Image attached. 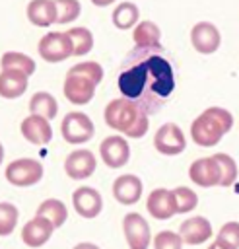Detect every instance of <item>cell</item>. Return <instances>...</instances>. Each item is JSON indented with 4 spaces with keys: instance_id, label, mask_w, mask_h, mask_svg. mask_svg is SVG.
I'll use <instances>...</instances> for the list:
<instances>
[{
    "instance_id": "ba28073f",
    "label": "cell",
    "mask_w": 239,
    "mask_h": 249,
    "mask_svg": "<svg viewBox=\"0 0 239 249\" xmlns=\"http://www.w3.org/2000/svg\"><path fill=\"white\" fill-rule=\"evenodd\" d=\"M154 146L159 154L177 156L187 148V140H185L183 130L175 123H165L157 128V132L154 136Z\"/></svg>"
},
{
    "instance_id": "9a60e30c",
    "label": "cell",
    "mask_w": 239,
    "mask_h": 249,
    "mask_svg": "<svg viewBox=\"0 0 239 249\" xmlns=\"http://www.w3.org/2000/svg\"><path fill=\"white\" fill-rule=\"evenodd\" d=\"M21 134L27 142L31 144H37V146H43V144H49L51 138H52V128L49 124V119L41 117V115H29L21 121Z\"/></svg>"
},
{
    "instance_id": "cb8c5ba5",
    "label": "cell",
    "mask_w": 239,
    "mask_h": 249,
    "mask_svg": "<svg viewBox=\"0 0 239 249\" xmlns=\"http://www.w3.org/2000/svg\"><path fill=\"white\" fill-rule=\"evenodd\" d=\"M0 66L2 70H17V72H23L27 76H31L37 68L35 60L23 53H17V51H8L2 54V60H0Z\"/></svg>"
},
{
    "instance_id": "d6986e66",
    "label": "cell",
    "mask_w": 239,
    "mask_h": 249,
    "mask_svg": "<svg viewBox=\"0 0 239 249\" xmlns=\"http://www.w3.org/2000/svg\"><path fill=\"white\" fill-rule=\"evenodd\" d=\"M113 195L120 204H134L142 196V181L136 175H120L113 183Z\"/></svg>"
},
{
    "instance_id": "e0dca14e",
    "label": "cell",
    "mask_w": 239,
    "mask_h": 249,
    "mask_svg": "<svg viewBox=\"0 0 239 249\" xmlns=\"http://www.w3.org/2000/svg\"><path fill=\"white\" fill-rule=\"evenodd\" d=\"M52 231H54V226H52L47 218L35 216L33 220H29V222L23 226V230H21V239H23V243L29 245V247H41V245H45V243L51 239Z\"/></svg>"
},
{
    "instance_id": "603a6c76",
    "label": "cell",
    "mask_w": 239,
    "mask_h": 249,
    "mask_svg": "<svg viewBox=\"0 0 239 249\" xmlns=\"http://www.w3.org/2000/svg\"><path fill=\"white\" fill-rule=\"evenodd\" d=\"M134 45L138 49H146V47H159V39H161V31L154 21H142L134 27Z\"/></svg>"
},
{
    "instance_id": "9c48e42d",
    "label": "cell",
    "mask_w": 239,
    "mask_h": 249,
    "mask_svg": "<svg viewBox=\"0 0 239 249\" xmlns=\"http://www.w3.org/2000/svg\"><path fill=\"white\" fill-rule=\"evenodd\" d=\"M190 43L200 54H212L218 51L222 43V35L214 23L200 21L190 29Z\"/></svg>"
},
{
    "instance_id": "83f0119b",
    "label": "cell",
    "mask_w": 239,
    "mask_h": 249,
    "mask_svg": "<svg viewBox=\"0 0 239 249\" xmlns=\"http://www.w3.org/2000/svg\"><path fill=\"white\" fill-rule=\"evenodd\" d=\"M214 160L218 161L220 171H222V181H220V185H222V187L233 185L235 179H237V163H235V160H233L231 156L223 154V152L214 154Z\"/></svg>"
},
{
    "instance_id": "3957f363",
    "label": "cell",
    "mask_w": 239,
    "mask_h": 249,
    "mask_svg": "<svg viewBox=\"0 0 239 249\" xmlns=\"http://www.w3.org/2000/svg\"><path fill=\"white\" fill-rule=\"evenodd\" d=\"M37 51H39L41 58L47 60V62H62V60L74 56L72 39L68 37V33H60V31H51V33H47V35L39 41Z\"/></svg>"
},
{
    "instance_id": "7a4b0ae2",
    "label": "cell",
    "mask_w": 239,
    "mask_h": 249,
    "mask_svg": "<svg viewBox=\"0 0 239 249\" xmlns=\"http://www.w3.org/2000/svg\"><path fill=\"white\" fill-rule=\"evenodd\" d=\"M140 113L142 111L134 101H130L126 97H120V99H113V101L107 103L103 117H105V123L113 130H119V132L126 134V130H130V126L136 123Z\"/></svg>"
},
{
    "instance_id": "7402d4cb",
    "label": "cell",
    "mask_w": 239,
    "mask_h": 249,
    "mask_svg": "<svg viewBox=\"0 0 239 249\" xmlns=\"http://www.w3.org/2000/svg\"><path fill=\"white\" fill-rule=\"evenodd\" d=\"M35 216L47 218V220L54 226V230H56V228H60V226L66 222L68 210H66V204H64L62 200H58V198H47V200H43V202L39 204Z\"/></svg>"
},
{
    "instance_id": "6da1fadb",
    "label": "cell",
    "mask_w": 239,
    "mask_h": 249,
    "mask_svg": "<svg viewBox=\"0 0 239 249\" xmlns=\"http://www.w3.org/2000/svg\"><path fill=\"white\" fill-rule=\"evenodd\" d=\"M161 51L146 54L144 49L136 47V51L128 54L132 64H124L117 80L122 97L134 101L144 113L157 111L175 88L173 66L159 54Z\"/></svg>"
},
{
    "instance_id": "d4e9b609",
    "label": "cell",
    "mask_w": 239,
    "mask_h": 249,
    "mask_svg": "<svg viewBox=\"0 0 239 249\" xmlns=\"http://www.w3.org/2000/svg\"><path fill=\"white\" fill-rule=\"evenodd\" d=\"M29 111H31V115H41V117L51 121V119L56 117L58 103H56V99L49 91H37L29 99Z\"/></svg>"
},
{
    "instance_id": "836d02e7",
    "label": "cell",
    "mask_w": 239,
    "mask_h": 249,
    "mask_svg": "<svg viewBox=\"0 0 239 249\" xmlns=\"http://www.w3.org/2000/svg\"><path fill=\"white\" fill-rule=\"evenodd\" d=\"M68 72H70V74L85 76V78H89L95 86L103 80V68H101V64H97V62H80V64L72 66Z\"/></svg>"
},
{
    "instance_id": "4fadbf2b",
    "label": "cell",
    "mask_w": 239,
    "mask_h": 249,
    "mask_svg": "<svg viewBox=\"0 0 239 249\" xmlns=\"http://www.w3.org/2000/svg\"><path fill=\"white\" fill-rule=\"evenodd\" d=\"M188 177L198 187H214V185H220L222 171H220V165L214 160V156L212 158H200V160L190 163Z\"/></svg>"
},
{
    "instance_id": "44dd1931",
    "label": "cell",
    "mask_w": 239,
    "mask_h": 249,
    "mask_svg": "<svg viewBox=\"0 0 239 249\" xmlns=\"http://www.w3.org/2000/svg\"><path fill=\"white\" fill-rule=\"evenodd\" d=\"M27 74L17 70H2L0 72V95L4 99H16L27 89Z\"/></svg>"
},
{
    "instance_id": "4dcf8cb0",
    "label": "cell",
    "mask_w": 239,
    "mask_h": 249,
    "mask_svg": "<svg viewBox=\"0 0 239 249\" xmlns=\"http://www.w3.org/2000/svg\"><path fill=\"white\" fill-rule=\"evenodd\" d=\"M56 4V23H70L80 16L78 0H54Z\"/></svg>"
},
{
    "instance_id": "30bf717a",
    "label": "cell",
    "mask_w": 239,
    "mask_h": 249,
    "mask_svg": "<svg viewBox=\"0 0 239 249\" xmlns=\"http://www.w3.org/2000/svg\"><path fill=\"white\" fill-rule=\"evenodd\" d=\"M99 154L105 165L117 169L122 167L130 158V146L122 136H107L99 144Z\"/></svg>"
},
{
    "instance_id": "7c38bea8",
    "label": "cell",
    "mask_w": 239,
    "mask_h": 249,
    "mask_svg": "<svg viewBox=\"0 0 239 249\" xmlns=\"http://www.w3.org/2000/svg\"><path fill=\"white\" fill-rule=\"evenodd\" d=\"M95 156L89 150H74L64 160V171L70 179H87L95 171Z\"/></svg>"
},
{
    "instance_id": "52a82bcc",
    "label": "cell",
    "mask_w": 239,
    "mask_h": 249,
    "mask_svg": "<svg viewBox=\"0 0 239 249\" xmlns=\"http://www.w3.org/2000/svg\"><path fill=\"white\" fill-rule=\"evenodd\" d=\"M124 237L130 249H148L152 241V231L146 222V218L138 212H130L122 220Z\"/></svg>"
},
{
    "instance_id": "8d00e7d4",
    "label": "cell",
    "mask_w": 239,
    "mask_h": 249,
    "mask_svg": "<svg viewBox=\"0 0 239 249\" xmlns=\"http://www.w3.org/2000/svg\"><path fill=\"white\" fill-rule=\"evenodd\" d=\"M115 0H91L93 6H99V8H105V6H111Z\"/></svg>"
},
{
    "instance_id": "f35d334b",
    "label": "cell",
    "mask_w": 239,
    "mask_h": 249,
    "mask_svg": "<svg viewBox=\"0 0 239 249\" xmlns=\"http://www.w3.org/2000/svg\"><path fill=\"white\" fill-rule=\"evenodd\" d=\"M208 249H223V247H222V245H220V243H216V241H214V243H212V245H210V247H208Z\"/></svg>"
},
{
    "instance_id": "4316f807",
    "label": "cell",
    "mask_w": 239,
    "mask_h": 249,
    "mask_svg": "<svg viewBox=\"0 0 239 249\" xmlns=\"http://www.w3.org/2000/svg\"><path fill=\"white\" fill-rule=\"evenodd\" d=\"M68 37L72 39V45H74V56H82V54H87L91 49H93V35L87 27H72L66 31Z\"/></svg>"
},
{
    "instance_id": "f1b7e54d",
    "label": "cell",
    "mask_w": 239,
    "mask_h": 249,
    "mask_svg": "<svg viewBox=\"0 0 239 249\" xmlns=\"http://www.w3.org/2000/svg\"><path fill=\"white\" fill-rule=\"evenodd\" d=\"M173 198H175V208H177V214H185V212H190L196 208L198 204V196L192 189L188 187H177L173 189Z\"/></svg>"
},
{
    "instance_id": "277c9868",
    "label": "cell",
    "mask_w": 239,
    "mask_h": 249,
    "mask_svg": "<svg viewBox=\"0 0 239 249\" xmlns=\"http://www.w3.org/2000/svg\"><path fill=\"white\" fill-rule=\"evenodd\" d=\"M60 132H62L66 142H70V144H84V142L93 138L95 126H93V121L85 113L74 111V113H68L62 119Z\"/></svg>"
},
{
    "instance_id": "ab89813d",
    "label": "cell",
    "mask_w": 239,
    "mask_h": 249,
    "mask_svg": "<svg viewBox=\"0 0 239 249\" xmlns=\"http://www.w3.org/2000/svg\"><path fill=\"white\" fill-rule=\"evenodd\" d=\"M2 160H4V148H2V144H0V165H2Z\"/></svg>"
},
{
    "instance_id": "d590c367",
    "label": "cell",
    "mask_w": 239,
    "mask_h": 249,
    "mask_svg": "<svg viewBox=\"0 0 239 249\" xmlns=\"http://www.w3.org/2000/svg\"><path fill=\"white\" fill-rule=\"evenodd\" d=\"M148 126H150V121H148V113H140V117L136 119V123L130 126V130H126V136L128 138H142L146 132H148Z\"/></svg>"
},
{
    "instance_id": "d6a6232c",
    "label": "cell",
    "mask_w": 239,
    "mask_h": 249,
    "mask_svg": "<svg viewBox=\"0 0 239 249\" xmlns=\"http://www.w3.org/2000/svg\"><path fill=\"white\" fill-rule=\"evenodd\" d=\"M183 237L177 231L163 230L154 239V249H183Z\"/></svg>"
},
{
    "instance_id": "2e32d148",
    "label": "cell",
    "mask_w": 239,
    "mask_h": 249,
    "mask_svg": "<svg viewBox=\"0 0 239 249\" xmlns=\"http://www.w3.org/2000/svg\"><path fill=\"white\" fill-rule=\"evenodd\" d=\"M179 235L188 245H200L212 237V224L204 216H192L181 224Z\"/></svg>"
},
{
    "instance_id": "5bb4252c",
    "label": "cell",
    "mask_w": 239,
    "mask_h": 249,
    "mask_svg": "<svg viewBox=\"0 0 239 249\" xmlns=\"http://www.w3.org/2000/svg\"><path fill=\"white\" fill-rule=\"evenodd\" d=\"M74 210L84 218H95L103 210V198L101 195L91 187H80L72 195Z\"/></svg>"
},
{
    "instance_id": "ac0fdd59",
    "label": "cell",
    "mask_w": 239,
    "mask_h": 249,
    "mask_svg": "<svg viewBox=\"0 0 239 249\" xmlns=\"http://www.w3.org/2000/svg\"><path fill=\"white\" fill-rule=\"evenodd\" d=\"M148 212L157 218V220H169L171 216L177 214V208H175V198H173V191H167V189H155L150 193L148 196Z\"/></svg>"
},
{
    "instance_id": "8fae6325",
    "label": "cell",
    "mask_w": 239,
    "mask_h": 249,
    "mask_svg": "<svg viewBox=\"0 0 239 249\" xmlns=\"http://www.w3.org/2000/svg\"><path fill=\"white\" fill-rule=\"evenodd\" d=\"M93 93H95V84L85 78V76H80V74H66V80H64V95L68 101L76 103V105H85L93 99Z\"/></svg>"
},
{
    "instance_id": "484cf974",
    "label": "cell",
    "mask_w": 239,
    "mask_h": 249,
    "mask_svg": "<svg viewBox=\"0 0 239 249\" xmlns=\"http://www.w3.org/2000/svg\"><path fill=\"white\" fill-rule=\"evenodd\" d=\"M140 18V10L132 2H120L113 10V23L117 29H130Z\"/></svg>"
},
{
    "instance_id": "5b68a950",
    "label": "cell",
    "mask_w": 239,
    "mask_h": 249,
    "mask_svg": "<svg viewBox=\"0 0 239 249\" xmlns=\"http://www.w3.org/2000/svg\"><path fill=\"white\" fill-rule=\"evenodd\" d=\"M6 179L16 187H31L43 179V165L37 160L21 158L6 167Z\"/></svg>"
},
{
    "instance_id": "74e56055",
    "label": "cell",
    "mask_w": 239,
    "mask_h": 249,
    "mask_svg": "<svg viewBox=\"0 0 239 249\" xmlns=\"http://www.w3.org/2000/svg\"><path fill=\"white\" fill-rule=\"evenodd\" d=\"M72 249H99V247H97L95 243H87V241H85V243H78V245L72 247Z\"/></svg>"
},
{
    "instance_id": "8992f818",
    "label": "cell",
    "mask_w": 239,
    "mask_h": 249,
    "mask_svg": "<svg viewBox=\"0 0 239 249\" xmlns=\"http://www.w3.org/2000/svg\"><path fill=\"white\" fill-rule=\"evenodd\" d=\"M223 134H225V130L220 126V123L208 111H204L200 117H196L192 121V124H190V136H192V140L198 146H204V148L216 146L222 140Z\"/></svg>"
},
{
    "instance_id": "1f68e13d",
    "label": "cell",
    "mask_w": 239,
    "mask_h": 249,
    "mask_svg": "<svg viewBox=\"0 0 239 249\" xmlns=\"http://www.w3.org/2000/svg\"><path fill=\"white\" fill-rule=\"evenodd\" d=\"M17 224V208L10 202H0V235H10Z\"/></svg>"
},
{
    "instance_id": "e575fe53",
    "label": "cell",
    "mask_w": 239,
    "mask_h": 249,
    "mask_svg": "<svg viewBox=\"0 0 239 249\" xmlns=\"http://www.w3.org/2000/svg\"><path fill=\"white\" fill-rule=\"evenodd\" d=\"M206 111L220 123V126H222L225 132L231 130V126H233V117H231V113H229L227 109H223V107H208Z\"/></svg>"
},
{
    "instance_id": "f546056e",
    "label": "cell",
    "mask_w": 239,
    "mask_h": 249,
    "mask_svg": "<svg viewBox=\"0 0 239 249\" xmlns=\"http://www.w3.org/2000/svg\"><path fill=\"white\" fill-rule=\"evenodd\" d=\"M216 243L223 249H239V222H227L218 231Z\"/></svg>"
},
{
    "instance_id": "ffe728a7",
    "label": "cell",
    "mask_w": 239,
    "mask_h": 249,
    "mask_svg": "<svg viewBox=\"0 0 239 249\" xmlns=\"http://www.w3.org/2000/svg\"><path fill=\"white\" fill-rule=\"evenodd\" d=\"M27 19L37 27H49L56 23L54 0H31L27 6Z\"/></svg>"
}]
</instances>
